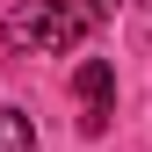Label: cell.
<instances>
[{
    "label": "cell",
    "instance_id": "cell-1",
    "mask_svg": "<svg viewBox=\"0 0 152 152\" xmlns=\"http://www.w3.org/2000/svg\"><path fill=\"white\" fill-rule=\"evenodd\" d=\"M116 15V0H22V7L7 15V44L22 51H44V58H58V51H80L94 29Z\"/></svg>",
    "mask_w": 152,
    "mask_h": 152
},
{
    "label": "cell",
    "instance_id": "cell-2",
    "mask_svg": "<svg viewBox=\"0 0 152 152\" xmlns=\"http://www.w3.org/2000/svg\"><path fill=\"white\" fill-rule=\"evenodd\" d=\"M72 102H80V130L102 138L109 116H116V65L109 58H80L72 65Z\"/></svg>",
    "mask_w": 152,
    "mask_h": 152
},
{
    "label": "cell",
    "instance_id": "cell-3",
    "mask_svg": "<svg viewBox=\"0 0 152 152\" xmlns=\"http://www.w3.org/2000/svg\"><path fill=\"white\" fill-rule=\"evenodd\" d=\"M0 152H36V130L22 109H0Z\"/></svg>",
    "mask_w": 152,
    "mask_h": 152
}]
</instances>
